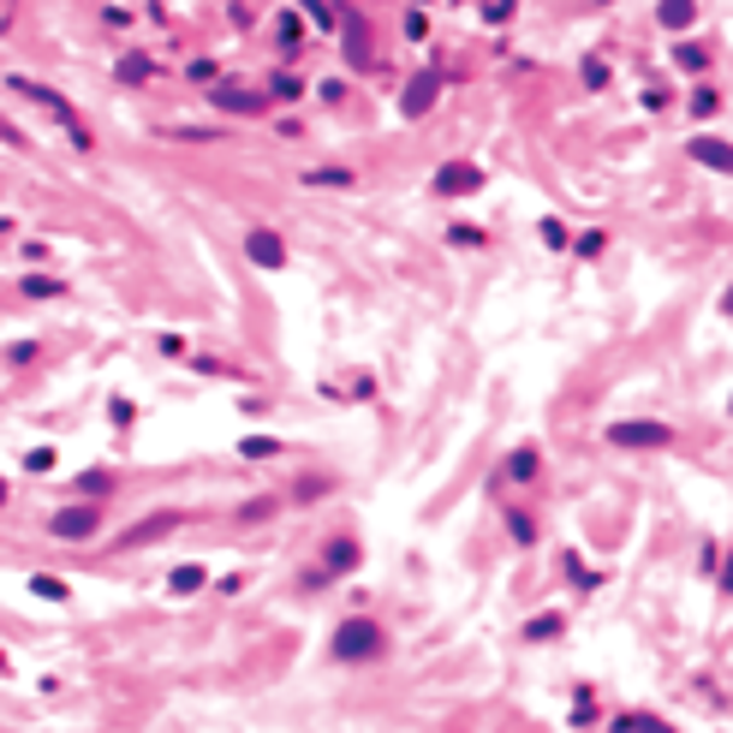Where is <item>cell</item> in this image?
I'll list each match as a JSON object with an SVG mask.
<instances>
[{
  "mask_svg": "<svg viewBox=\"0 0 733 733\" xmlns=\"http://www.w3.org/2000/svg\"><path fill=\"white\" fill-rule=\"evenodd\" d=\"M0 668H7V656H0Z\"/></svg>",
  "mask_w": 733,
  "mask_h": 733,
  "instance_id": "obj_18",
  "label": "cell"
},
{
  "mask_svg": "<svg viewBox=\"0 0 733 733\" xmlns=\"http://www.w3.org/2000/svg\"><path fill=\"white\" fill-rule=\"evenodd\" d=\"M382 650H388V638H382V626H376V621H346L334 632V656H340V662H376Z\"/></svg>",
  "mask_w": 733,
  "mask_h": 733,
  "instance_id": "obj_1",
  "label": "cell"
},
{
  "mask_svg": "<svg viewBox=\"0 0 733 733\" xmlns=\"http://www.w3.org/2000/svg\"><path fill=\"white\" fill-rule=\"evenodd\" d=\"M245 257L257 262V269H286V245L269 233V227H251V239H245Z\"/></svg>",
  "mask_w": 733,
  "mask_h": 733,
  "instance_id": "obj_2",
  "label": "cell"
},
{
  "mask_svg": "<svg viewBox=\"0 0 733 733\" xmlns=\"http://www.w3.org/2000/svg\"><path fill=\"white\" fill-rule=\"evenodd\" d=\"M204 578H209L204 566H180V573H173L168 585H173V590H197V585H204Z\"/></svg>",
  "mask_w": 733,
  "mask_h": 733,
  "instance_id": "obj_12",
  "label": "cell"
},
{
  "mask_svg": "<svg viewBox=\"0 0 733 733\" xmlns=\"http://www.w3.org/2000/svg\"><path fill=\"white\" fill-rule=\"evenodd\" d=\"M656 19H662V30H686V24L698 19V7H692V0H662Z\"/></svg>",
  "mask_w": 733,
  "mask_h": 733,
  "instance_id": "obj_8",
  "label": "cell"
},
{
  "mask_svg": "<svg viewBox=\"0 0 733 733\" xmlns=\"http://www.w3.org/2000/svg\"><path fill=\"white\" fill-rule=\"evenodd\" d=\"M149 72H156V66H149V54H125L120 60V84H144Z\"/></svg>",
  "mask_w": 733,
  "mask_h": 733,
  "instance_id": "obj_10",
  "label": "cell"
},
{
  "mask_svg": "<svg viewBox=\"0 0 733 733\" xmlns=\"http://www.w3.org/2000/svg\"><path fill=\"white\" fill-rule=\"evenodd\" d=\"M632 728H638V733H674L668 722H656V716H632Z\"/></svg>",
  "mask_w": 733,
  "mask_h": 733,
  "instance_id": "obj_15",
  "label": "cell"
},
{
  "mask_svg": "<svg viewBox=\"0 0 733 733\" xmlns=\"http://www.w3.org/2000/svg\"><path fill=\"white\" fill-rule=\"evenodd\" d=\"M508 472H513V477H537V453H530V448H520V453L508 460Z\"/></svg>",
  "mask_w": 733,
  "mask_h": 733,
  "instance_id": "obj_13",
  "label": "cell"
},
{
  "mask_svg": "<svg viewBox=\"0 0 733 733\" xmlns=\"http://www.w3.org/2000/svg\"><path fill=\"white\" fill-rule=\"evenodd\" d=\"M346 566H358V542L334 537V542H328V573H346Z\"/></svg>",
  "mask_w": 733,
  "mask_h": 733,
  "instance_id": "obj_9",
  "label": "cell"
},
{
  "mask_svg": "<svg viewBox=\"0 0 733 733\" xmlns=\"http://www.w3.org/2000/svg\"><path fill=\"white\" fill-rule=\"evenodd\" d=\"M728 590H733V566H728Z\"/></svg>",
  "mask_w": 733,
  "mask_h": 733,
  "instance_id": "obj_16",
  "label": "cell"
},
{
  "mask_svg": "<svg viewBox=\"0 0 733 733\" xmlns=\"http://www.w3.org/2000/svg\"><path fill=\"white\" fill-rule=\"evenodd\" d=\"M436 96H441V84H436V78H412V90L400 96V113H406V120H424Z\"/></svg>",
  "mask_w": 733,
  "mask_h": 733,
  "instance_id": "obj_6",
  "label": "cell"
},
{
  "mask_svg": "<svg viewBox=\"0 0 733 733\" xmlns=\"http://www.w3.org/2000/svg\"><path fill=\"white\" fill-rule=\"evenodd\" d=\"M310 185H352V173L346 168H316V173H305Z\"/></svg>",
  "mask_w": 733,
  "mask_h": 733,
  "instance_id": "obj_14",
  "label": "cell"
},
{
  "mask_svg": "<svg viewBox=\"0 0 733 733\" xmlns=\"http://www.w3.org/2000/svg\"><path fill=\"white\" fill-rule=\"evenodd\" d=\"M30 590H36V597H48V602H66V585H60V578H48V573H36Z\"/></svg>",
  "mask_w": 733,
  "mask_h": 733,
  "instance_id": "obj_11",
  "label": "cell"
},
{
  "mask_svg": "<svg viewBox=\"0 0 733 733\" xmlns=\"http://www.w3.org/2000/svg\"><path fill=\"white\" fill-rule=\"evenodd\" d=\"M728 412H733V400H728Z\"/></svg>",
  "mask_w": 733,
  "mask_h": 733,
  "instance_id": "obj_19",
  "label": "cell"
},
{
  "mask_svg": "<svg viewBox=\"0 0 733 733\" xmlns=\"http://www.w3.org/2000/svg\"><path fill=\"white\" fill-rule=\"evenodd\" d=\"M477 185H484V173H477L472 161H441V173H436V192L465 197V192H477Z\"/></svg>",
  "mask_w": 733,
  "mask_h": 733,
  "instance_id": "obj_4",
  "label": "cell"
},
{
  "mask_svg": "<svg viewBox=\"0 0 733 733\" xmlns=\"http://www.w3.org/2000/svg\"><path fill=\"white\" fill-rule=\"evenodd\" d=\"M0 501H7V484H0Z\"/></svg>",
  "mask_w": 733,
  "mask_h": 733,
  "instance_id": "obj_17",
  "label": "cell"
},
{
  "mask_svg": "<svg viewBox=\"0 0 733 733\" xmlns=\"http://www.w3.org/2000/svg\"><path fill=\"white\" fill-rule=\"evenodd\" d=\"M609 436L621 441V448H668L674 429H668V424H614Z\"/></svg>",
  "mask_w": 733,
  "mask_h": 733,
  "instance_id": "obj_3",
  "label": "cell"
},
{
  "mask_svg": "<svg viewBox=\"0 0 733 733\" xmlns=\"http://www.w3.org/2000/svg\"><path fill=\"white\" fill-rule=\"evenodd\" d=\"M686 156H692V161H704V168H716V173H733V149H728V144H716V137H692Z\"/></svg>",
  "mask_w": 733,
  "mask_h": 733,
  "instance_id": "obj_5",
  "label": "cell"
},
{
  "mask_svg": "<svg viewBox=\"0 0 733 733\" xmlns=\"http://www.w3.org/2000/svg\"><path fill=\"white\" fill-rule=\"evenodd\" d=\"M96 525H102V513H96V508H66L54 520V537H90Z\"/></svg>",
  "mask_w": 733,
  "mask_h": 733,
  "instance_id": "obj_7",
  "label": "cell"
}]
</instances>
